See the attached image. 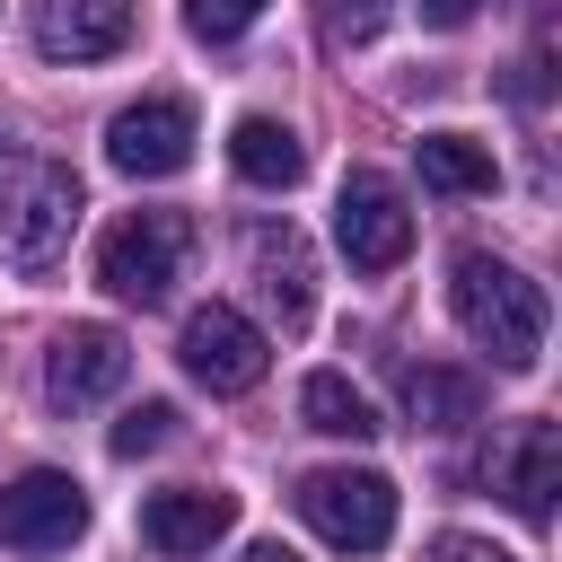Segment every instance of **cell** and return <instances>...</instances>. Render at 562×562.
<instances>
[{
  "label": "cell",
  "mask_w": 562,
  "mask_h": 562,
  "mask_svg": "<svg viewBox=\"0 0 562 562\" xmlns=\"http://www.w3.org/2000/svg\"><path fill=\"white\" fill-rule=\"evenodd\" d=\"M448 316H457L465 342H483L501 369H536V360H544V290H536L518 263L483 255V246H465V255L448 263Z\"/></svg>",
  "instance_id": "1"
},
{
  "label": "cell",
  "mask_w": 562,
  "mask_h": 562,
  "mask_svg": "<svg viewBox=\"0 0 562 562\" xmlns=\"http://www.w3.org/2000/svg\"><path fill=\"white\" fill-rule=\"evenodd\" d=\"M70 228H79V176L9 149L0 158V255L18 272H53L70 255Z\"/></svg>",
  "instance_id": "2"
},
{
  "label": "cell",
  "mask_w": 562,
  "mask_h": 562,
  "mask_svg": "<svg viewBox=\"0 0 562 562\" xmlns=\"http://www.w3.org/2000/svg\"><path fill=\"white\" fill-rule=\"evenodd\" d=\"M184 255H193V220L184 211H132L105 228L97 246V281L132 307H158L176 281H184Z\"/></svg>",
  "instance_id": "3"
},
{
  "label": "cell",
  "mask_w": 562,
  "mask_h": 562,
  "mask_svg": "<svg viewBox=\"0 0 562 562\" xmlns=\"http://www.w3.org/2000/svg\"><path fill=\"white\" fill-rule=\"evenodd\" d=\"M299 518L334 544V553H378L386 536H395V483L386 474H369V465H316V474H299Z\"/></svg>",
  "instance_id": "4"
},
{
  "label": "cell",
  "mask_w": 562,
  "mask_h": 562,
  "mask_svg": "<svg viewBox=\"0 0 562 562\" xmlns=\"http://www.w3.org/2000/svg\"><path fill=\"white\" fill-rule=\"evenodd\" d=\"M334 246L351 255V272H395L413 255V211H404V184L378 176V167H351L342 193H334Z\"/></svg>",
  "instance_id": "5"
},
{
  "label": "cell",
  "mask_w": 562,
  "mask_h": 562,
  "mask_svg": "<svg viewBox=\"0 0 562 562\" xmlns=\"http://www.w3.org/2000/svg\"><path fill=\"white\" fill-rule=\"evenodd\" d=\"M176 360H184V378H193V386H211V395H246V386H263L272 342H263V325H255V316H237L228 299H211V307H193V316H184Z\"/></svg>",
  "instance_id": "6"
},
{
  "label": "cell",
  "mask_w": 562,
  "mask_h": 562,
  "mask_svg": "<svg viewBox=\"0 0 562 562\" xmlns=\"http://www.w3.org/2000/svg\"><path fill=\"white\" fill-rule=\"evenodd\" d=\"M79 536H88V492H79L70 474L35 465V474L0 483V544H18V553H53V544H79Z\"/></svg>",
  "instance_id": "7"
},
{
  "label": "cell",
  "mask_w": 562,
  "mask_h": 562,
  "mask_svg": "<svg viewBox=\"0 0 562 562\" xmlns=\"http://www.w3.org/2000/svg\"><path fill=\"white\" fill-rule=\"evenodd\" d=\"M246 281L272 299V316L299 334L307 316H316V246H307V228L299 220H255L246 228Z\"/></svg>",
  "instance_id": "8"
},
{
  "label": "cell",
  "mask_w": 562,
  "mask_h": 562,
  "mask_svg": "<svg viewBox=\"0 0 562 562\" xmlns=\"http://www.w3.org/2000/svg\"><path fill=\"white\" fill-rule=\"evenodd\" d=\"M105 158L123 176H176L193 158V105L184 97H140L105 123Z\"/></svg>",
  "instance_id": "9"
},
{
  "label": "cell",
  "mask_w": 562,
  "mask_h": 562,
  "mask_svg": "<svg viewBox=\"0 0 562 562\" xmlns=\"http://www.w3.org/2000/svg\"><path fill=\"white\" fill-rule=\"evenodd\" d=\"M123 378H132V342H123L114 325H70V334H53L44 395H53L61 413H79V404H105Z\"/></svg>",
  "instance_id": "10"
},
{
  "label": "cell",
  "mask_w": 562,
  "mask_h": 562,
  "mask_svg": "<svg viewBox=\"0 0 562 562\" xmlns=\"http://www.w3.org/2000/svg\"><path fill=\"white\" fill-rule=\"evenodd\" d=\"M26 26L44 61H105L132 44V0H35Z\"/></svg>",
  "instance_id": "11"
},
{
  "label": "cell",
  "mask_w": 562,
  "mask_h": 562,
  "mask_svg": "<svg viewBox=\"0 0 562 562\" xmlns=\"http://www.w3.org/2000/svg\"><path fill=\"white\" fill-rule=\"evenodd\" d=\"M492 465H501L509 509H518L527 527H544V518H553V492H562V430H553V422H518Z\"/></svg>",
  "instance_id": "12"
},
{
  "label": "cell",
  "mask_w": 562,
  "mask_h": 562,
  "mask_svg": "<svg viewBox=\"0 0 562 562\" xmlns=\"http://www.w3.org/2000/svg\"><path fill=\"white\" fill-rule=\"evenodd\" d=\"M237 527V492H202V483H184V492H149V509H140V536L158 544V553H211L220 536Z\"/></svg>",
  "instance_id": "13"
},
{
  "label": "cell",
  "mask_w": 562,
  "mask_h": 562,
  "mask_svg": "<svg viewBox=\"0 0 562 562\" xmlns=\"http://www.w3.org/2000/svg\"><path fill=\"white\" fill-rule=\"evenodd\" d=\"M228 167L246 176V184H299L307 176V149H299V132L290 123H272V114H237V132H228Z\"/></svg>",
  "instance_id": "14"
},
{
  "label": "cell",
  "mask_w": 562,
  "mask_h": 562,
  "mask_svg": "<svg viewBox=\"0 0 562 562\" xmlns=\"http://www.w3.org/2000/svg\"><path fill=\"white\" fill-rule=\"evenodd\" d=\"M404 413H413L422 430H465V422L483 413V386H474L465 369H404Z\"/></svg>",
  "instance_id": "15"
},
{
  "label": "cell",
  "mask_w": 562,
  "mask_h": 562,
  "mask_svg": "<svg viewBox=\"0 0 562 562\" xmlns=\"http://www.w3.org/2000/svg\"><path fill=\"white\" fill-rule=\"evenodd\" d=\"M299 413H307V430H325V439H378V430H386L342 369H316V378L299 386Z\"/></svg>",
  "instance_id": "16"
},
{
  "label": "cell",
  "mask_w": 562,
  "mask_h": 562,
  "mask_svg": "<svg viewBox=\"0 0 562 562\" xmlns=\"http://www.w3.org/2000/svg\"><path fill=\"white\" fill-rule=\"evenodd\" d=\"M422 184H430V193H492L501 167H492V149L465 140V132H422Z\"/></svg>",
  "instance_id": "17"
},
{
  "label": "cell",
  "mask_w": 562,
  "mask_h": 562,
  "mask_svg": "<svg viewBox=\"0 0 562 562\" xmlns=\"http://www.w3.org/2000/svg\"><path fill=\"white\" fill-rule=\"evenodd\" d=\"M167 439H176V404H158V395L114 422V457H149V448H167Z\"/></svg>",
  "instance_id": "18"
},
{
  "label": "cell",
  "mask_w": 562,
  "mask_h": 562,
  "mask_svg": "<svg viewBox=\"0 0 562 562\" xmlns=\"http://www.w3.org/2000/svg\"><path fill=\"white\" fill-rule=\"evenodd\" d=\"M255 18H263V0H184V26H193L202 44H237Z\"/></svg>",
  "instance_id": "19"
},
{
  "label": "cell",
  "mask_w": 562,
  "mask_h": 562,
  "mask_svg": "<svg viewBox=\"0 0 562 562\" xmlns=\"http://www.w3.org/2000/svg\"><path fill=\"white\" fill-rule=\"evenodd\" d=\"M316 9H325V35H334V44H369L395 0H316Z\"/></svg>",
  "instance_id": "20"
},
{
  "label": "cell",
  "mask_w": 562,
  "mask_h": 562,
  "mask_svg": "<svg viewBox=\"0 0 562 562\" xmlns=\"http://www.w3.org/2000/svg\"><path fill=\"white\" fill-rule=\"evenodd\" d=\"M430 562H509L501 544H483V536H439L430 544Z\"/></svg>",
  "instance_id": "21"
},
{
  "label": "cell",
  "mask_w": 562,
  "mask_h": 562,
  "mask_svg": "<svg viewBox=\"0 0 562 562\" xmlns=\"http://www.w3.org/2000/svg\"><path fill=\"white\" fill-rule=\"evenodd\" d=\"M413 9H422V26H439V35H448V26H465L483 0H413Z\"/></svg>",
  "instance_id": "22"
},
{
  "label": "cell",
  "mask_w": 562,
  "mask_h": 562,
  "mask_svg": "<svg viewBox=\"0 0 562 562\" xmlns=\"http://www.w3.org/2000/svg\"><path fill=\"white\" fill-rule=\"evenodd\" d=\"M237 562H299V553H290V544H246Z\"/></svg>",
  "instance_id": "23"
}]
</instances>
